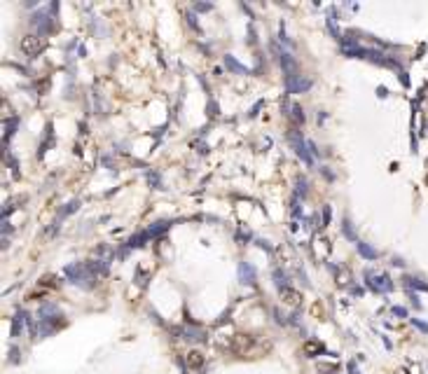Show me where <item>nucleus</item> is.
<instances>
[{"label":"nucleus","mask_w":428,"mask_h":374,"mask_svg":"<svg viewBox=\"0 0 428 374\" xmlns=\"http://www.w3.org/2000/svg\"><path fill=\"white\" fill-rule=\"evenodd\" d=\"M325 225H330V206L323 208V227H325Z\"/></svg>","instance_id":"4be33fe9"},{"label":"nucleus","mask_w":428,"mask_h":374,"mask_svg":"<svg viewBox=\"0 0 428 374\" xmlns=\"http://www.w3.org/2000/svg\"><path fill=\"white\" fill-rule=\"evenodd\" d=\"M147 236H150L147 232H138L136 236H131V239H129V248H138V246H143V241H145Z\"/></svg>","instance_id":"dca6fc26"},{"label":"nucleus","mask_w":428,"mask_h":374,"mask_svg":"<svg viewBox=\"0 0 428 374\" xmlns=\"http://www.w3.org/2000/svg\"><path fill=\"white\" fill-rule=\"evenodd\" d=\"M342 232H344V236L351 241H358L356 239V234H353V225H351V220L349 218H344V222H342Z\"/></svg>","instance_id":"f3484780"},{"label":"nucleus","mask_w":428,"mask_h":374,"mask_svg":"<svg viewBox=\"0 0 428 374\" xmlns=\"http://www.w3.org/2000/svg\"><path fill=\"white\" fill-rule=\"evenodd\" d=\"M19 49H21V54H26V56H35V54H40V49H42L40 35H33V33L24 35V38L19 40Z\"/></svg>","instance_id":"7ed1b4c3"},{"label":"nucleus","mask_w":428,"mask_h":374,"mask_svg":"<svg viewBox=\"0 0 428 374\" xmlns=\"http://www.w3.org/2000/svg\"><path fill=\"white\" fill-rule=\"evenodd\" d=\"M197 10H213V5H211V2H199Z\"/></svg>","instance_id":"cd10ccee"},{"label":"nucleus","mask_w":428,"mask_h":374,"mask_svg":"<svg viewBox=\"0 0 428 374\" xmlns=\"http://www.w3.org/2000/svg\"><path fill=\"white\" fill-rule=\"evenodd\" d=\"M370 288L377 290V293H388V290L393 288V283H391V279H388L386 274H381V276H377L375 280H370Z\"/></svg>","instance_id":"6e6552de"},{"label":"nucleus","mask_w":428,"mask_h":374,"mask_svg":"<svg viewBox=\"0 0 428 374\" xmlns=\"http://www.w3.org/2000/svg\"><path fill=\"white\" fill-rule=\"evenodd\" d=\"M307 143H309V150H311V155H314V157H318V155H321V150H318V145H316L314 140H307Z\"/></svg>","instance_id":"5701e85b"},{"label":"nucleus","mask_w":428,"mask_h":374,"mask_svg":"<svg viewBox=\"0 0 428 374\" xmlns=\"http://www.w3.org/2000/svg\"><path fill=\"white\" fill-rule=\"evenodd\" d=\"M405 280H407V285H410V288H421V290H428V285H426V283H421L419 279H412V276H407Z\"/></svg>","instance_id":"aec40b11"},{"label":"nucleus","mask_w":428,"mask_h":374,"mask_svg":"<svg viewBox=\"0 0 428 374\" xmlns=\"http://www.w3.org/2000/svg\"><path fill=\"white\" fill-rule=\"evenodd\" d=\"M274 283L279 285V290L288 288V274H285V271H281V269H276V271H274Z\"/></svg>","instance_id":"4468645a"},{"label":"nucleus","mask_w":428,"mask_h":374,"mask_svg":"<svg viewBox=\"0 0 428 374\" xmlns=\"http://www.w3.org/2000/svg\"><path fill=\"white\" fill-rule=\"evenodd\" d=\"M24 318H26V313H21V316H16V318H14V323H12V337H16V334H19V327L24 325Z\"/></svg>","instance_id":"6ab92c4d"},{"label":"nucleus","mask_w":428,"mask_h":374,"mask_svg":"<svg viewBox=\"0 0 428 374\" xmlns=\"http://www.w3.org/2000/svg\"><path fill=\"white\" fill-rule=\"evenodd\" d=\"M302 351H304V356H309V358H316V356H321L323 351H325V346H323L318 339H309V342L302 344Z\"/></svg>","instance_id":"0eeeda50"},{"label":"nucleus","mask_w":428,"mask_h":374,"mask_svg":"<svg viewBox=\"0 0 428 374\" xmlns=\"http://www.w3.org/2000/svg\"><path fill=\"white\" fill-rule=\"evenodd\" d=\"M253 344H255L253 334H234V339H232V348H234L239 356H246Z\"/></svg>","instance_id":"20e7f679"},{"label":"nucleus","mask_w":428,"mask_h":374,"mask_svg":"<svg viewBox=\"0 0 428 374\" xmlns=\"http://www.w3.org/2000/svg\"><path fill=\"white\" fill-rule=\"evenodd\" d=\"M225 66H227L229 70H234V73H241V75H248V73H251L246 66H241V63L234 59V56H232V54H227V56H225Z\"/></svg>","instance_id":"9b49d317"},{"label":"nucleus","mask_w":428,"mask_h":374,"mask_svg":"<svg viewBox=\"0 0 428 374\" xmlns=\"http://www.w3.org/2000/svg\"><path fill=\"white\" fill-rule=\"evenodd\" d=\"M171 227V222H166V220H161V222H155V225H152V227L147 229V234H150V236H159L161 232H166V229Z\"/></svg>","instance_id":"ddd939ff"},{"label":"nucleus","mask_w":428,"mask_h":374,"mask_svg":"<svg viewBox=\"0 0 428 374\" xmlns=\"http://www.w3.org/2000/svg\"><path fill=\"white\" fill-rule=\"evenodd\" d=\"M281 66L283 70L288 73V75H295L293 70H295V59H293V54L290 52H281Z\"/></svg>","instance_id":"f8f14e48"},{"label":"nucleus","mask_w":428,"mask_h":374,"mask_svg":"<svg viewBox=\"0 0 428 374\" xmlns=\"http://www.w3.org/2000/svg\"><path fill=\"white\" fill-rule=\"evenodd\" d=\"M78 206H80V201H70V203H68L66 208H63V211H61V215H68V213H73V211H75V208H78Z\"/></svg>","instance_id":"412c9836"},{"label":"nucleus","mask_w":428,"mask_h":374,"mask_svg":"<svg viewBox=\"0 0 428 374\" xmlns=\"http://www.w3.org/2000/svg\"><path fill=\"white\" fill-rule=\"evenodd\" d=\"M204 362H206V358H204V353H201V351L192 348V351L188 353V365L192 367V370H201V367H204Z\"/></svg>","instance_id":"1a4fd4ad"},{"label":"nucleus","mask_w":428,"mask_h":374,"mask_svg":"<svg viewBox=\"0 0 428 374\" xmlns=\"http://www.w3.org/2000/svg\"><path fill=\"white\" fill-rule=\"evenodd\" d=\"M412 323H414V325H416V327H419V330H424V332H428V325H426V323L416 321V318H412Z\"/></svg>","instance_id":"a878e982"},{"label":"nucleus","mask_w":428,"mask_h":374,"mask_svg":"<svg viewBox=\"0 0 428 374\" xmlns=\"http://www.w3.org/2000/svg\"><path fill=\"white\" fill-rule=\"evenodd\" d=\"M393 313H396V316H400V318H402V316H407V311H405L402 307H393Z\"/></svg>","instance_id":"bb28decb"},{"label":"nucleus","mask_w":428,"mask_h":374,"mask_svg":"<svg viewBox=\"0 0 428 374\" xmlns=\"http://www.w3.org/2000/svg\"><path fill=\"white\" fill-rule=\"evenodd\" d=\"M295 185H297V189H295V197L300 199V197H307V178H297L295 180Z\"/></svg>","instance_id":"2eb2a0df"},{"label":"nucleus","mask_w":428,"mask_h":374,"mask_svg":"<svg viewBox=\"0 0 428 374\" xmlns=\"http://www.w3.org/2000/svg\"><path fill=\"white\" fill-rule=\"evenodd\" d=\"M356 250H358L365 260H377V255H379L375 248H372L370 243H365V241H356Z\"/></svg>","instance_id":"9d476101"},{"label":"nucleus","mask_w":428,"mask_h":374,"mask_svg":"<svg viewBox=\"0 0 428 374\" xmlns=\"http://www.w3.org/2000/svg\"><path fill=\"white\" fill-rule=\"evenodd\" d=\"M281 299H283V304H288V307H300L302 304V293L295 290V288H283Z\"/></svg>","instance_id":"423d86ee"},{"label":"nucleus","mask_w":428,"mask_h":374,"mask_svg":"<svg viewBox=\"0 0 428 374\" xmlns=\"http://www.w3.org/2000/svg\"><path fill=\"white\" fill-rule=\"evenodd\" d=\"M290 140H293V145H295V152H297V157L304 161V164H314V155H311V150H309V143L300 136V131H295L293 129V134H290Z\"/></svg>","instance_id":"f03ea898"},{"label":"nucleus","mask_w":428,"mask_h":374,"mask_svg":"<svg viewBox=\"0 0 428 374\" xmlns=\"http://www.w3.org/2000/svg\"><path fill=\"white\" fill-rule=\"evenodd\" d=\"M279 38H281V42H285V45H290V40H288V35H285V24H281V31H279Z\"/></svg>","instance_id":"b1692460"},{"label":"nucleus","mask_w":428,"mask_h":374,"mask_svg":"<svg viewBox=\"0 0 428 374\" xmlns=\"http://www.w3.org/2000/svg\"><path fill=\"white\" fill-rule=\"evenodd\" d=\"M257 246H260V248H265V250H269V253H271V246H269L267 241H257Z\"/></svg>","instance_id":"c85d7f7f"},{"label":"nucleus","mask_w":428,"mask_h":374,"mask_svg":"<svg viewBox=\"0 0 428 374\" xmlns=\"http://www.w3.org/2000/svg\"><path fill=\"white\" fill-rule=\"evenodd\" d=\"M314 87V80L311 78H302V75H285V92L288 94H302L309 92Z\"/></svg>","instance_id":"f257e3e1"},{"label":"nucleus","mask_w":428,"mask_h":374,"mask_svg":"<svg viewBox=\"0 0 428 374\" xmlns=\"http://www.w3.org/2000/svg\"><path fill=\"white\" fill-rule=\"evenodd\" d=\"M349 372H351V374H358V370H356V362H349Z\"/></svg>","instance_id":"c756f323"},{"label":"nucleus","mask_w":428,"mask_h":374,"mask_svg":"<svg viewBox=\"0 0 428 374\" xmlns=\"http://www.w3.org/2000/svg\"><path fill=\"white\" fill-rule=\"evenodd\" d=\"M255 279H257V271L251 262H239V280L241 283H248V285H253Z\"/></svg>","instance_id":"39448f33"},{"label":"nucleus","mask_w":428,"mask_h":374,"mask_svg":"<svg viewBox=\"0 0 428 374\" xmlns=\"http://www.w3.org/2000/svg\"><path fill=\"white\" fill-rule=\"evenodd\" d=\"M290 110H293V120H295V124H304V110H302L300 106H293Z\"/></svg>","instance_id":"a211bd4d"},{"label":"nucleus","mask_w":428,"mask_h":374,"mask_svg":"<svg viewBox=\"0 0 428 374\" xmlns=\"http://www.w3.org/2000/svg\"><path fill=\"white\" fill-rule=\"evenodd\" d=\"M188 21H190V26L194 28V31H199V24H197V16H194V14H188Z\"/></svg>","instance_id":"393cba45"}]
</instances>
